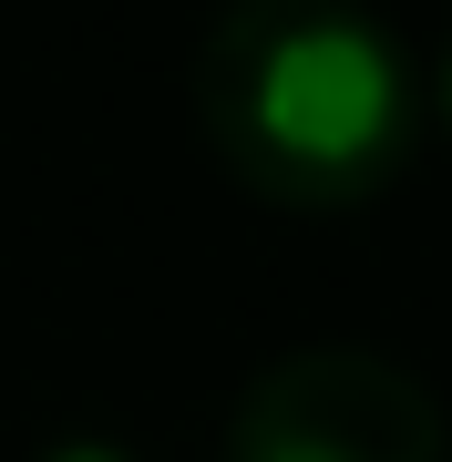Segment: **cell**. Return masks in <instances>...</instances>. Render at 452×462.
<instances>
[{
  "instance_id": "3",
  "label": "cell",
  "mask_w": 452,
  "mask_h": 462,
  "mask_svg": "<svg viewBox=\"0 0 452 462\" xmlns=\"http://www.w3.org/2000/svg\"><path fill=\"white\" fill-rule=\"evenodd\" d=\"M42 462H134V452H124V442H51Z\"/></svg>"
},
{
  "instance_id": "1",
  "label": "cell",
  "mask_w": 452,
  "mask_h": 462,
  "mask_svg": "<svg viewBox=\"0 0 452 462\" xmlns=\"http://www.w3.org/2000/svg\"><path fill=\"white\" fill-rule=\"evenodd\" d=\"M421 62L360 0H247L196 42V124L268 206H370L421 144Z\"/></svg>"
},
{
  "instance_id": "2",
  "label": "cell",
  "mask_w": 452,
  "mask_h": 462,
  "mask_svg": "<svg viewBox=\"0 0 452 462\" xmlns=\"http://www.w3.org/2000/svg\"><path fill=\"white\" fill-rule=\"evenodd\" d=\"M442 401L381 349H288L236 391L226 462H442Z\"/></svg>"
},
{
  "instance_id": "4",
  "label": "cell",
  "mask_w": 452,
  "mask_h": 462,
  "mask_svg": "<svg viewBox=\"0 0 452 462\" xmlns=\"http://www.w3.org/2000/svg\"><path fill=\"white\" fill-rule=\"evenodd\" d=\"M421 93H432V103H442V124H452V42H442V62H432V83H421Z\"/></svg>"
}]
</instances>
